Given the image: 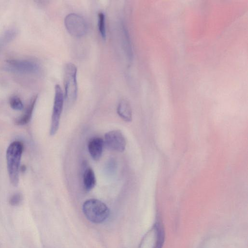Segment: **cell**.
I'll return each mask as SVG.
<instances>
[{
  "instance_id": "1",
  "label": "cell",
  "mask_w": 248,
  "mask_h": 248,
  "mask_svg": "<svg viewBox=\"0 0 248 248\" xmlns=\"http://www.w3.org/2000/svg\"><path fill=\"white\" fill-rule=\"evenodd\" d=\"M23 150V144L15 141L8 146L6 151L7 170L11 184L16 186L19 182L21 158Z\"/></svg>"
},
{
  "instance_id": "2",
  "label": "cell",
  "mask_w": 248,
  "mask_h": 248,
  "mask_svg": "<svg viewBox=\"0 0 248 248\" xmlns=\"http://www.w3.org/2000/svg\"><path fill=\"white\" fill-rule=\"evenodd\" d=\"M64 96L67 105H71L76 100L78 87L77 68L73 63H67L64 67Z\"/></svg>"
},
{
  "instance_id": "3",
  "label": "cell",
  "mask_w": 248,
  "mask_h": 248,
  "mask_svg": "<svg viewBox=\"0 0 248 248\" xmlns=\"http://www.w3.org/2000/svg\"><path fill=\"white\" fill-rule=\"evenodd\" d=\"M82 209L87 218L95 223L104 222L109 214L107 206L101 201L95 199L85 201L83 204Z\"/></svg>"
},
{
  "instance_id": "4",
  "label": "cell",
  "mask_w": 248,
  "mask_h": 248,
  "mask_svg": "<svg viewBox=\"0 0 248 248\" xmlns=\"http://www.w3.org/2000/svg\"><path fill=\"white\" fill-rule=\"evenodd\" d=\"M64 26L67 31L73 36L81 37L88 31L87 21L81 16L70 13L67 15L64 20Z\"/></svg>"
},
{
  "instance_id": "5",
  "label": "cell",
  "mask_w": 248,
  "mask_h": 248,
  "mask_svg": "<svg viewBox=\"0 0 248 248\" xmlns=\"http://www.w3.org/2000/svg\"><path fill=\"white\" fill-rule=\"evenodd\" d=\"M64 101L63 92L59 84L55 86L54 102L51 116L50 134L53 136L57 132Z\"/></svg>"
},
{
  "instance_id": "6",
  "label": "cell",
  "mask_w": 248,
  "mask_h": 248,
  "mask_svg": "<svg viewBox=\"0 0 248 248\" xmlns=\"http://www.w3.org/2000/svg\"><path fill=\"white\" fill-rule=\"evenodd\" d=\"M5 70L18 74H36L40 70L39 64L27 60L10 59L6 61Z\"/></svg>"
},
{
  "instance_id": "7",
  "label": "cell",
  "mask_w": 248,
  "mask_h": 248,
  "mask_svg": "<svg viewBox=\"0 0 248 248\" xmlns=\"http://www.w3.org/2000/svg\"><path fill=\"white\" fill-rule=\"evenodd\" d=\"M104 141L107 147L111 150L123 152L125 150L126 140L120 130H113L106 133Z\"/></svg>"
},
{
  "instance_id": "8",
  "label": "cell",
  "mask_w": 248,
  "mask_h": 248,
  "mask_svg": "<svg viewBox=\"0 0 248 248\" xmlns=\"http://www.w3.org/2000/svg\"><path fill=\"white\" fill-rule=\"evenodd\" d=\"M104 144V140L99 137H94L89 140L88 144V151L94 160H98L101 157Z\"/></svg>"
},
{
  "instance_id": "9",
  "label": "cell",
  "mask_w": 248,
  "mask_h": 248,
  "mask_svg": "<svg viewBox=\"0 0 248 248\" xmlns=\"http://www.w3.org/2000/svg\"><path fill=\"white\" fill-rule=\"evenodd\" d=\"M117 111L119 116L124 121L130 122L132 119V112L131 106L126 99L121 100L117 106Z\"/></svg>"
},
{
  "instance_id": "10",
  "label": "cell",
  "mask_w": 248,
  "mask_h": 248,
  "mask_svg": "<svg viewBox=\"0 0 248 248\" xmlns=\"http://www.w3.org/2000/svg\"><path fill=\"white\" fill-rule=\"evenodd\" d=\"M37 99V96L36 95L31 99L24 113L16 121V124L18 125H23L26 124L30 122L31 118Z\"/></svg>"
},
{
  "instance_id": "11",
  "label": "cell",
  "mask_w": 248,
  "mask_h": 248,
  "mask_svg": "<svg viewBox=\"0 0 248 248\" xmlns=\"http://www.w3.org/2000/svg\"><path fill=\"white\" fill-rule=\"evenodd\" d=\"M83 180L85 189L87 191H90L94 187L96 180L95 173L92 168H86L84 172Z\"/></svg>"
},
{
  "instance_id": "12",
  "label": "cell",
  "mask_w": 248,
  "mask_h": 248,
  "mask_svg": "<svg viewBox=\"0 0 248 248\" xmlns=\"http://www.w3.org/2000/svg\"><path fill=\"white\" fill-rule=\"evenodd\" d=\"M98 28L100 34L103 39L106 38L105 15L103 12L98 14Z\"/></svg>"
},
{
  "instance_id": "13",
  "label": "cell",
  "mask_w": 248,
  "mask_h": 248,
  "mask_svg": "<svg viewBox=\"0 0 248 248\" xmlns=\"http://www.w3.org/2000/svg\"><path fill=\"white\" fill-rule=\"evenodd\" d=\"M9 104L11 108L14 110H21L24 108L21 100L17 96H12L9 100Z\"/></svg>"
},
{
  "instance_id": "14",
  "label": "cell",
  "mask_w": 248,
  "mask_h": 248,
  "mask_svg": "<svg viewBox=\"0 0 248 248\" xmlns=\"http://www.w3.org/2000/svg\"><path fill=\"white\" fill-rule=\"evenodd\" d=\"M22 199V195L20 193H15L10 198L9 203L13 206L17 205L21 202Z\"/></svg>"
}]
</instances>
